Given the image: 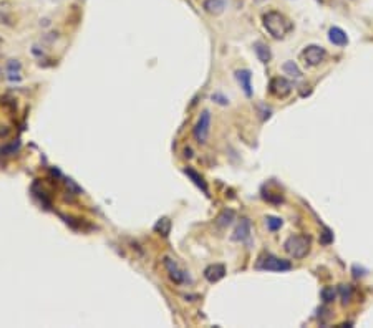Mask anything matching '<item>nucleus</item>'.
Returning a JSON list of instances; mask_svg holds the SVG:
<instances>
[{"mask_svg": "<svg viewBox=\"0 0 373 328\" xmlns=\"http://www.w3.org/2000/svg\"><path fill=\"white\" fill-rule=\"evenodd\" d=\"M262 24H264L265 30H267L269 34L272 35V38H275V40L285 38V36L294 30V24H292L284 14L275 12V10H270V12L264 14Z\"/></svg>", "mask_w": 373, "mask_h": 328, "instance_id": "1", "label": "nucleus"}, {"mask_svg": "<svg viewBox=\"0 0 373 328\" xmlns=\"http://www.w3.org/2000/svg\"><path fill=\"white\" fill-rule=\"evenodd\" d=\"M285 252L292 258H303L310 250V237L308 236H290L284 244Z\"/></svg>", "mask_w": 373, "mask_h": 328, "instance_id": "2", "label": "nucleus"}, {"mask_svg": "<svg viewBox=\"0 0 373 328\" xmlns=\"http://www.w3.org/2000/svg\"><path fill=\"white\" fill-rule=\"evenodd\" d=\"M255 268L257 270H267V272H289L292 268V264L289 260H284V258H279L275 256H262L255 264Z\"/></svg>", "mask_w": 373, "mask_h": 328, "instance_id": "3", "label": "nucleus"}, {"mask_svg": "<svg viewBox=\"0 0 373 328\" xmlns=\"http://www.w3.org/2000/svg\"><path fill=\"white\" fill-rule=\"evenodd\" d=\"M209 131H211V113L207 110H204L199 116L198 123L194 126L193 134L199 144H204L207 141V138H209Z\"/></svg>", "mask_w": 373, "mask_h": 328, "instance_id": "4", "label": "nucleus"}, {"mask_svg": "<svg viewBox=\"0 0 373 328\" xmlns=\"http://www.w3.org/2000/svg\"><path fill=\"white\" fill-rule=\"evenodd\" d=\"M325 56H327V52H325L323 46H318V45H308L307 48L302 52L303 62H305V65L308 66L320 65L325 60Z\"/></svg>", "mask_w": 373, "mask_h": 328, "instance_id": "5", "label": "nucleus"}, {"mask_svg": "<svg viewBox=\"0 0 373 328\" xmlns=\"http://www.w3.org/2000/svg\"><path fill=\"white\" fill-rule=\"evenodd\" d=\"M269 92L272 93L275 98L284 100L292 93V83L289 80H285V78H280V76L272 78L269 83Z\"/></svg>", "mask_w": 373, "mask_h": 328, "instance_id": "6", "label": "nucleus"}, {"mask_svg": "<svg viewBox=\"0 0 373 328\" xmlns=\"http://www.w3.org/2000/svg\"><path fill=\"white\" fill-rule=\"evenodd\" d=\"M164 267H166V270L169 274V278H171V282H174L176 285H183L186 280H188L186 274L178 267V264H176L174 260H171L169 257L164 258Z\"/></svg>", "mask_w": 373, "mask_h": 328, "instance_id": "7", "label": "nucleus"}, {"mask_svg": "<svg viewBox=\"0 0 373 328\" xmlns=\"http://www.w3.org/2000/svg\"><path fill=\"white\" fill-rule=\"evenodd\" d=\"M236 80L241 84L244 94H246L247 98H252V73L249 70H237Z\"/></svg>", "mask_w": 373, "mask_h": 328, "instance_id": "8", "label": "nucleus"}, {"mask_svg": "<svg viewBox=\"0 0 373 328\" xmlns=\"http://www.w3.org/2000/svg\"><path fill=\"white\" fill-rule=\"evenodd\" d=\"M204 277L209 284H216L226 277V267L221 266V264H214V266H209L204 270Z\"/></svg>", "mask_w": 373, "mask_h": 328, "instance_id": "9", "label": "nucleus"}, {"mask_svg": "<svg viewBox=\"0 0 373 328\" xmlns=\"http://www.w3.org/2000/svg\"><path fill=\"white\" fill-rule=\"evenodd\" d=\"M250 237V220L249 219H242L241 224L236 227L232 234V240L234 242H246Z\"/></svg>", "mask_w": 373, "mask_h": 328, "instance_id": "10", "label": "nucleus"}, {"mask_svg": "<svg viewBox=\"0 0 373 328\" xmlns=\"http://www.w3.org/2000/svg\"><path fill=\"white\" fill-rule=\"evenodd\" d=\"M328 40H330V44H333L337 46H347L348 45L347 34H345V32L342 28H338V27H332L328 30Z\"/></svg>", "mask_w": 373, "mask_h": 328, "instance_id": "11", "label": "nucleus"}, {"mask_svg": "<svg viewBox=\"0 0 373 328\" xmlns=\"http://www.w3.org/2000/svg\"><path fill=\"white\" fill-rule=\"evenodd\" d=\"M202 7L207 14L211 15H221L226 10V0H204Z\"/></svg>", "mask_w": 373, "mask_h": 328, "instance_id": "12", "label": "nucleus"}, {"mask_svg": "<svg viewBox=\"0 0 373 328\" xmlns=\"http://www.w3.org/2000/svg\"><path fill=\"white\" fill-rule=\"evenodd\" d=\"M184 174H186V176H188V178L191 179V181H193L199 189H202V192L209 196V188H207L206 181L202 179V176H201L199 172H196L193 168H186V169H184Z\"/></svg>", "mask_w": 373, "mask_h": 328, "instance_id": "13", "label": "nucleus"}, {"mask_svg": "<svg viewBox=\"0 0 373 328\" xmlns=\"http://www.w3.org/2000/svg\"><path fill=\"white\" fill-rule=\"evenodd\" d=\"M254 52H255V55H257V58L262 63H269L270 60H272L270 48L265 44H262V42H257V44L254 45Z\"/></svg>", "mask_w": 373, "mask_h": 328, "instance_id": "14", "label": "nucleus"}, {"mask_svg": "<svg viewBox=\"0 0 373 328\" xmlns=\"http://www.w3.org/2000/svg\"><path fill=\"white\" fill-rule=\"evenodd\" d=\"M234 218H236V212H234L232 209H226V210H222L219 216H217L216 224H217V227H227V226L232 224Z\"/></svg>", "mask_w": 373, "mask_h": 328, "instance_id": "15", "label": "nucleus"}, {"mask_svg": "<svg viewBox=\"0 0 373 328\" xmlns=\"http://www.w3.org/2000/svg\"><path fill=\"white\" fill-rule=\"evenodd\" d=\"M284 73H285V75L292 76V78H295V80H300V78H302V72H300V68L297 66L295 62L284 63Z\"/></svg>", "mask_w": 373, "mask_h": 328, "instance_id": "16", "label": "nucleus"}, {"mask_svg": "<svg viewBox=\"0 0 373 328\" xmlns=\"http://www.w3.org/2000/svg\"><path fill=\"white\" fill-rule=\"evenodd\" d=\"M154 230L158 232V234H161V236H169V232H171V220H169L168 218H164V219H159L158 220V224L154 226Z\"/></svg>", "mask_w": 373, "mask_h": 328, "instance_id": "17", "label": "nucleus"}, {"mask_svg": "<svg viewBox=\"0 0 373 328\" xmlns=\"http://www.w3.org/2000/svg\"><path fill=\"white\" fill-rule=\"evenodd\" d=\"M338 294H340V297H342L343 305L350 304L351 298H353V288H351L350 285H340V287H338Z\"/></svg>", "mask_w": 373, "mask_h": 328, "instance_id": "18", "label": "nucleus"}, {"mask_svg": "<svg viewBox=\"0 0 373 328\" xmlns=\"http://www.w3.org/2000/svg\"><path fill=\"white\" fill-rule=\"evenodd\" d=\"M265 226H267V229L270 232H275L284 226V220L280 218H274V216H267V218H265Z\"/></svg>", "mask_w": 373, "mask_h": 328, "instance_id": "19", "label": "nucleus"}, {"mask_svg": "<svg viewBox=\"0 0 373 328\" xmlns=\"http://www.w3.org/2000/svg\"><path fill=\"white\" fill-rule=\"evenodd\" d=\"M7 73H9V78L10 80H19V73H20V63L19 62H15V60H12L7 65Z\"/></svg>", "mask_w": 373, "mask_h": 328, "instance_id": "20", "label": "nucleus"}, {"mask_svg": "<svg viewBox=\"0 0 373 328\" xmlns=\"http://www.w3.org/2000/svg\"><path fill=\"white\" fill-rule=\"evenodd\" d=\"M320 295H322V300L325 302V304H332V302L337 298V290H335L333 287H325Z\"/></svg>", "mask_w": 373, "mask_h": 328, "instance_id": "21", "label": "nucleus"}, {"mask_svg": "<svg viewBox=\"0 0 373 328\" xmlns=\"http://www.w3.org/2000/svg\"><path fill=\"white\" fill-rule=\"evenodd\" d=\"M320 242H322L323 246L332 244V242H333V234H332V230H330V229H323V234H322V237H320Z\"/></svg>", "mask_w": 373, "mask_h": 328, "instance_id": "22", "label": "nucleus"}, {"mask_svg": "<svg viewBox=\"0 0 373 328\" xmlns=\"http://www.w3.org/2000/svg\"><path fill=\"white\" fill-rule=\"evenodd\" d=\"M19 146H20L19 141L17 142H12L10 146H5L4 150H0V152H5V154H14V152L19 150Z\"/></svg>", "mask_w": 373, "mask_h": 328, "instance_id": "23", "label": "nucleus"}, {"mask_svg": "<svg viewBox=\"0 0 373 328\" xmlns=\"http://www.w3.org/2000/svg\"><path fill=\"white\" fill-rule=\"evenodd\" d=\"M212 100H214V102H217V103H221V104H227L229 103L226 98L221 96V94H212Z\"/></svg>", "mask_w": 373, "mask_h": 328, "instance_id": "24", "label": "nucleus"}, {"mask_svg": "<svg viewBox=\"0 0 373 328\" xmlns=\"http://www.w3.org/2000/svg\"><path fill=\"white\" fill-rule=\"evenodd\" d=\"M255 4H262V2H265V0H254Z\"/></svg>", "mask_w": 373, "mask_h": 328, "instance_id": "25", "label": "nucleus"}]
</instances>
